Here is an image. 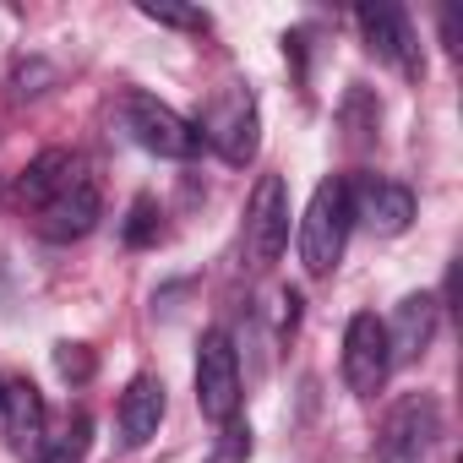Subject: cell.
Instances as JSON below:
<instances>
[{"label": "cell", "mask_w": 463, "mask_h": 463, "mask_svg": "<svg viewBox=\"0 0 463 463\" xmlns=\"http://www.w3.org/2000/svg\"><path fill=\"white\" fill-rule=\"evenodd\" d=\"M349 223H354V213H349V180L327 175L311 191L306 213H300V262H306L311 279H327L338 268V257L349 246Z\"/></svg>", "instance_id": "1"}, {"label": "cell", "mask_w": 463, "mask_h": 463, "mask_svg": "<svg viewBox=\"0 0 463 463\" xmlns=\"http://www.w3.org/2000/svg\"><path fill=\"white\" fill-rule=\"evenodd\" d=\"M202 142H213L223 153V164H251L262 147V115H257V93L246 82H223L207 109H202Z\"/></svg>", "instance_id": "2"}, {"label": "cell", "mask_w": 463, "mask_h": 463, "mask_svg": "<svg viewBox=\"0 0 463 463\" xmlns=\"http://www.w3.org/2000/svg\"><path fill=\"white\" fill-rule=\"evenodd\" d=\"M196 409L213 425L241 420V349L229 344V333H202V349H196Z\"/></svg>", "instance_id": "3"}, {"label": "cell", "mask_w": 463, "mask_h": 463, "mask_svg": "<svg viewBox=\"0 0 463 463\" xmlns=\"http://www.w3.org/2000/svg\"><path fill=\"white\" fill-rule=\"evenodd\" d=\"M126 131L137 137V147H147V153H158V158H196L202 153V131L180 115V109H169L164 99H153V93H126Z\"/></svg>", "instance_id": "4"}, {"label": "cell", "mask_w": 463, "mask_h": 463, "mask_svg": "<svg viewBox=\"0 0 463 463\" xmlns=\"http://www.w3.org/2000/svg\"><path fill=\"white\" fill-rule=\"evenodd\" d=\"M436 436H441V403L430 392H409L387 409V420L376 430V463H409Z\"/></svg>", "instance_id": "5"}, {"label": "cell", "mask_w": 463, "mask_h": 463, "mask_svg": "<svg viewBox=\"0 0 463 463\" xmlns=\"http://www.w3.org/2000/svg\"><path fill=\"white\" fill-rule=\"evenodd\" d=\"M387 371H392V354H387L382 317L376 311L349 317V327H344V382H349V392L354 398H376L382 382H387Z\"/></svg>", "instance_id": "6"}, {"label": "cell", "mask_w": 463, "mask_h": 463, "mask_svg": "<svg viewBox=\"0 0 463 463\" xmlns=\"http://www.w3.org/2000/svg\"><path fill=\"white\" fill-rule=\"evenodd\" d=\"M289 246V196L279 175H262L246 207V257L251 268H273Z\"/></svg>", "instance_id": "7"}, {"label": "cell", "mask_w": 463, "mask_h": 463, "mask_svg": "<svg viewBox=\"0 0 463 463\" xmlns=\"http://www.w3.org/2000/svg\"><path fill=\"white\" fill-rule=\"evenodd\" d=\"M354 23H360V39H365V50L376 61H387L403 77H425V55H420L414 28H409V17L398 6H360Z\"/></svg>", "instance_id": "8"}, {"label": "cell", "mask_w": 463, "mask_h": 463, "mask_svg": "<svg viewBox=\"0 0 463 463\" xmlns=\"http://www.w3.org/2000/svg\"><path fill=\"white\" fill-rule=\"evenodd\" d=\"M349 213L371 229V235H403L414 223V191L398 185V180L365 175L360 185H349Z\"/></svg>", "instance_id": "9"}, {"label": "cell", "mask_w": 463, "mask_h": 463, "mask_svg": "<svg viewBox=\"0 0 463 463\" xmlns=\"http://www.w3.org/2000/svg\"><path fill=\"white\" fill-rule=\"evenodd\" d=\"M0 430H6V447L17 458H39V447H44L50 430H44V392L28 376L0 387Z\"/></svg>", "instance_id": "10"}, {"label": "cell", "mask_w": 463, "mask_h": 463, "mask_svg": "<svg viewBox=\"0 0 463 463\" xmlns=\"http://www.w3.org/2000/svg\"><path fill=\"white\" fill-rule=\"evenodd\" d=\"M93 223H99V185L77 169V180L50 207H39V235L55 241V246H71V241L93 235Z\"/></svg>", "instance_id": "11"}, {"label": "cell", "mask_w": 463, "mask_h": 463, "mask_svg": "<svg viewBox=\"0 0 463 463\" xmlns=\"http://www.w3.org/2000/svg\"><path fill=\"white\" fill-rule=\"evenodd\" d=\"M382 327H387V354H392V365H409V360H420V354L430 349V338H436V300H430V295H403L398 311H392V322H382Z\"/></svg>", "instance_id": "12"}, {"label": "cell", "mask_w": 463, "mask_h": 463, "mask_svg": "<svg viewBox=\"0 0 463 463\" xmlns=\"http://www.w3.org/2000/svg\"><path fill=\"white\" fill-rule=\"evenodd\" d=\"M164 425V382L158 376H131L120 392V447H147Z\"/></svg>", "instance_id": "13"}, {"label": "cell", "mask_w": 463, "mask_h": 463, "mask_svg": "<svg viewBox=\"0 0 463 463\" xmlns=\"http://www.w3.org/2000/svg\"><path fill=\"white\" fill-rule=\"evenodd\" d=\"M77 158L66 153V147H50V153H39L28 169H23V180H17V202L23 207H50L71 180H77Z\"/></svg>", "instance_id": "14"}, {"label": "cell", "mask_w": 463, "mask_h": 463, "mask_svg": "<svg viewBox=\"0 0 463 463\" xmlns=\"http://www.w3.org/2000/svg\"><path fill=\"white\" fill-rule=\"evenodd\" d=\"M88 447H93V420L88 414H71L61 436H44L39 463H88Z\"/></svg>", "instance_id": "15"}, {"label": "cell", "mask_w": 463, "mask_h": 463, "mask_svg": "<svg viewBox=\"0 0 463 463\" xmlns=\"http://www.w3.org/2000/svg\"><path fill=\"white\" fill-rule=\"evenodd\" d=\"M376 120H382V109L371 104V93H365V88H349V99H344V126H349V147H354V153L371 147Z\"/></svg>", "instance_id": "16"}, {"label": "cell", "mask_w": 463, "mask_h": 463, "mask_svg": "<svg viewBox=\"0 0 463 463\" xmlns=\"http://www.w3.org/2000/svg\"><path fill=\"white\" fill-rule=\"evenodd\" d=\"M120 241H126L131 251H142V246H153V241H158V202H153V196H137V202H131Z\"/></svg>", "instance_id": "17"}, {"label": "cell", "mask_w": 463, "mask_h": 463, "mask_svg": "<svg viewBox=\"0 0 463 463\" xmlns=\"http://www.w3.org/2000/svg\"><path fill=\"white\" fill-rule=\"evenodd\" d=\"M246 458H251V425H246V420H229V425H218L207 463H246Z\"/></svg>", "instance_id": "18"}, {"label": "cell", "mask_w": 463, "mask_h": 463, "mask_svg": "<svg viewBox=\"0 0 463 463\" xmlns=\"http://www.w3.org/2000/svg\"><path fill=\"white\" fill-rule=\"evenodd\" d=\"M147 23H164V28H207V12L196 6H169V0H142L137 6Z\"/></svg>", "instance_id": "19"}, {"label": "cell", "mask_w": 463, "mask_h": 463, "mask_svg": "<svg viewBox=\"0 0 463 463\" xmlns=\"http://www.w3.org/2000/svg\"><path fill=\"white\" fill-rule=\"evenodd\" d=\"M55 371H61L66 382H93L99 360H93L88 344H55Z\"/></svg>", "instance_id": "20"}, {"label": "cell", "mask_w": 463, "mask_h": 463, "mask_svg": "<svg viewBox=\"0 0 463 463\" xmlns=\"http://www.w3.org/2000/svg\"><path fill=\"white\" fill-rule=\"evenodd\" d=\"M39 82H50V66H44V61H33V66H23V71H17V93H23V99L44 93Z\"/></svg>", "instance_id": "21"}, {"label": "cell", "mask_w": 463, "mask_h": 463, "mask_svg": "<svg viewBox=\"0 0 463 463\" xmlns=\"http://www.w3.org/2000/svg\"><path fill=\"white\" fill-rule=\"evenodd\" d=\"M441 39H447V50L458 55V12H441Z\"/></svg>", "instance_id": "22"}, {"label": "cell", "mask_w": 463, "mask_h": 463, "mask_svg": "<svg viewBox=\"0 0 463 463\" xmlns=\"http://www.w3.org/2000/svg\"><path fill=\"white\" fill-rule=\"evenodd\" d=\"M0 387H6V382H0Z\"/></svg>", "instance_id": "23"}]
</instances>
